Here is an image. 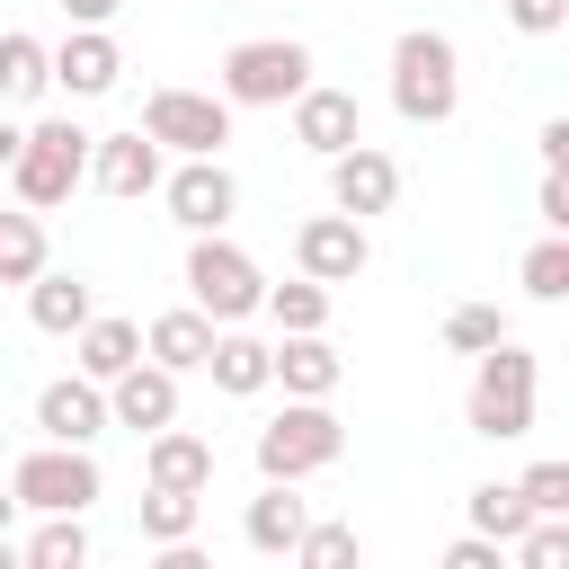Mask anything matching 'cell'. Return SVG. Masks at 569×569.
<instances>
[{"label": "cell", "mask_w": 569, "mask_h": 569, "mask_svg": "<svg viewBox=\"0 0 569 569\" xmlns=\"http://www.w3.org/2000/svg\"><path fill=\"white\" fill-rule=\"evenodd\" d=\"M391 107H400L409 124H445V116L462 107V62H453V36L409 27V36L391 44Z\"/></svg>", "instance_id": "obj_1"}, {"label": "cell", "mask_w": 569, "mask_h": 569, "mask_svg": "<svg viewBox=\"0 0 569 569\" xmlns=\"http://www.w3.org/2000/svg\"><path fill=\"white\" fill-rule=\"evenodd\" d=\"M80 178H89V133H80L71 116H44L36 133H18L9 187H18V204H27V213H53Z\"/></svg>", "instance_id": "obj_2"}, {"label": "cell", "mask_w": 569, "mask_h": 569, "mask_svg": "<svg viewBox=\"0 0 569 569\" xmlns=\"http://www.w3.org/2000/svg\"><path fill=\"white\" fill-rule=\"evenodd\" d=\"M462 418H471V436H489V445H516V436L533 427V356H525L516 338L480 347V373H471Z\"/></svg>", "instance_id": "obj_3"}, {"label": "cell", "mask_w": 569, "mask_h": 569, "mask_svg": "<svg viewBox=\"0 0 569 569\" xmlns=\"http://www.w3.org/2000/svg\"><path fill=\"white\" fill-rule=\"evenodd\" d=\"M347 453V427L329 418V400H284L258 427V480H311Z\"/></svg>", "instance_id": "obj_4"}, {"label": "cell", "mask_w": 569, "mask_h": 569, "mask_svg": "<svg viewBox=\"0 0 569 569\" xmlns=\"http://www.w3.org/2000/svg\"><path fill=\"white\" fill-rule=\"evenodd\" d=\"M311 80V44L293 36H249L222 53V98L231 107H293V89Z\"/></svg>", "instance_id": "obj_5"}, {"label": "cell", "mask_w": 569, "mask_h": 569, "mask_svg": "<svg viewBox=\"0 0 569 569\" xmlns=\"http://www.w3.org/2000/svg\"><path fill=\"white\" fill-rule=\"evenodd\" d=\"M187 293H196V311L222 329V320H249V311H258L267 276H258V258L231 249L222 231H196V249H187Z\"/></svg>", "instance_id": "obj_6"}, {"label": "cell", "mask_w": 569, "mask_h": 569, "mask_svg": "<svg viewBox=\"0 0 569 569\" xmlns=\"http://www.w3.org/2000/svg\"><path fill=\"white\" fill-rule=\"evenodd\" d=\"M9 498L18 507H36V516H80L89 498H98V462H89V445H36V453H18L9 462Z\"/></svg>", "instance_id": "obj_7"}, {"label": "cell", "mask_w": 569, "mask_h": 569, "mask_svg": "<svg viewBox=\"0 0 569 569\" xmlns=\"http://www.w3.org/2000/svg\"><path fill=\"white\" fill-rule=\"evenodd\" d=\"M142 133H151L160 151H178V160L222 151V142H231V98H213V89H151V98H142Z\"/></svg>", "instance_id": "obj_8"}, {"label": "cell", "mask_w": 569, "mask_h": 569, "mask_svg": "<svg viewBox=\"0 0 569 569\" xmlns=\"http://www.w3.org/2000/svg\"><path fill=\"white\" fill-rule=\"evenodd\" d=\"M160 196H169V222H178V231H222V222L240 213V187H231L222 151H196V160L160 169Z\"/></svg>", "instance_id": "obj_9"}, {"label": "cell", "mask_w": 569, "mask_h": 569, "mask_svg": "<svg viewBox=\"0 0 569 569\" xmlns=\"http://www.w3.org/2000/svg\"><path fill=\"white\" fill-rule=\"evenodd\" d=\"M391 196H400V160L391 151H373V142H347V151H329V204L338 213H391Z\"/></svg>", "instance_id": "obj_10"}, {"label": "cell", "mask_w": 569, "mask_h": 569, "mask_svg": "<svg viewBox=\"0 0 569 569\" xmlns=\"http://www.w3.org/2000/svg\"><path fill=\"white\" fill-rule=\"evenodd\" d=\"M365 258H373V249H365V222H356V213H311V222L293 231V267L320 276V284H356Z\"/></svg>", "instance_id": "obj_11"}, {"label": "cell", "mask_w": 569, "mask_h": 569, "mask_svg": "<svg viewBox=\"0 0 569 569\" xmlns=\"http://www.w3.org/2000/svg\"><path fill=\"white\" fill-rule=\"evenodd\" d=\"M267 382H284V400H329L347 382V356L320 329H284V347H267Z\"/></svg>", "instance_id": "obj_12"}, {"label": "cell", "mask_w": 569, "mask_h": 569, "mask_svg": "<svg viewBox=\"0 0 569 569\" xmlns=\"http://www.w3.org/2000/svg\"><path fill=\"white\" fill-rule=\"evenodd\" d=\"M293 142L302 151H347V142H365V116H356V89H329V80H302L293 89Z\"/></svg>", "instance_id": "obj_13"}, {"label": "cell", "mask_w": 569, "mask_h": 569, "mask_svg": "<svg viewBox=\"0 0 569 569\" xmlns=\"http://www.w3.org/2000/svg\"><path fill=\"white\" fill-rule=\"evenodd\" d=\"M89 178H98V196H151L160 187V142L133 124V133H89Z\"/></svg>", "instance_id": "obj_14"}, {"label": "cell", "mask_w": 569, "mask_h": 569, "mask_svg": "<svg viewBox=\"0 0 569 569\" xmlns=\"http://www.w3.org/2000/svg\"><path fill=\"white\" fill-rule=\"evenodd\" d=\"M44 53H53V89H62V98H107L116 71H124V53H116L107 27H71V36L44 44Z\"/></svg>", "instance_id": "obj_15"}, {"label": "cell", "mask_w": 569, "mask_h": 569, "mask_svg": "<svg viewBox=\"0 0 569 569\" xmlns=\"http://www.w3.org/2000/svg\"><path fill=\"white\" fill-rule=\"evenodd\" d=\"M107 418H116V427H133V436L169 427V418H178V373H169V365H142V356H133V365H124V373L107 382Z\"/></svg>", "instance_id": "obj_16"}, {"label": "cell", "mask_w": 569, "mask_h": 569, "mask_svg": "<svg viewBox=\"0 0 569 569\" xmlns=\"http://www.w3.org/2000/svg\"><path fill=\"white\" fill-rule=\"evenodd\" d=\"M36 427H44L53 445H98V427H107V382H89V373L44 382V391H36Z\"/></svg>", "instance_id": "obj_17"}, {"label": "cell", "mask_w": 569, "mask_h": 569, "mask_svg": "<svg viewBox=\"0 0 569 569\" xmlns=\"http://www.w3.org/2000/svg\"><path fill=\"white\" fill-rule=\"evenodd\" d=\"M142 480H151V489H213V445L169 418V427L142 436Z\"/></svg>", "instance_id": "obj_18"}, {"label": "cell", "mask_w": 569, "mask_h": 569, "mask_svg": "<svg viewBox=\"0 0 569 569\" xmlns=\"http://www.w3.org/2000/svg\"><path fill=\"white\" fill-rule=\"evenodd\" d=\"M302 525H311V507L293 498V480H267V489L249 498V516H240V542H249L258 560H284Z\"/></svg>", "instance_id": "obj_19"}, {"label": "cell", "mask_w": 569, "mask_h": 569, "mask_svg": "<svg viewBox=\"0 0 569 569\" xmlns=\"http://www.w3.org/2000/svg\"><path fill=\"white\" fill-rule=\"evenodd\" d=\"M142 356L151 365H169V373H204V356H213V320L187 302V311H160L151 329H142Z\"/></svg>", "instance_id": "obj_20"}, {"label": "cell", "mask_w": 569, "mask_h": 569, "mask_svg": "<svg viewBox=\"0 0 569 569\" xmlns=\"http://www.w3.org/2000/svg\"><path fill=\"white\" fill-rule=\"evenodd\" d=\"M89 311H98V293H89L80 276H53V267H36V276H27V320H36L44 338H71Z\"/></svg>", "instance_id": "obj_21"}, {"label": "cell", "mask_w": 569, "mask_h": 569, "mask_svg": "<svg viewBox=\"0 0 569 569\" xmlns=\"http://www.w3.org/2000/svg\"><path fill=\"white\" fill-rule=\"evenodd\" d=\"M71 338H80V373H89V382H116V373L142 356V329H133V320H116V311H89Z\"/></svg>", "instance_id": "obj_22"}, {"label": "cell", "mask_w": 569, "mask_h": 569, "mask_svg": "<svg viewBox=\"0 0 569 569\" xmlns=\"http://www.w3.org/2000/svg\"><path fill=\"white\" fill-rule=\"evenodd\" d=\"M204 373H213V391H231V400L267 391V338H240V329L222 320V329H213V356H204Z\"/></svg>", "instance_id": "obj_23"}, {"label": "cell", "mask_w": 569, "mask_h": 569, "mask_svg": "<svg viewBox=\"0 0 569 569\" xmlns=\"http://www.w3.org/2000/svg\"><path fill=\"white\" fill-rule=\"evenodd\" d=\"M44 89H53V53H44L27 27H9V36H0V98L27 107V98H44Z\"/></svg>", "instance_id": "obj_24"}, {"label": "cell", "mask_w": 569, "mask_h": 569, "mask_svg": "<svg viewBox=\"0 0 569 569\" xmlns=\"http://www.w3.org/2000/svg\"><path fill=\"white\" fill-rule=\"evenodd\" d=\"M258 311H267L276 329H329V284H320V276L267 284V293H258Z\"/></svg>", "instance_id": "obj_25"}, {"label": "cell", "mask_w": 569, "mask_h": 569, "mask_svg": "<svg viewBox=\"0 0 569 569\" xmlns=\"http://www.w3.org/2000/svg\"><path fill=\"white\" fill-rule=\"evenodd\" d=\"M525 525H533V507H525V489H516V480H480V489H471V533L516 542Z\"/></svg>", "instance_id": "obj_26"}, {"label": "cell", "mask_w": 569, "mask_h": 569, "mask_svg": "<svg viewBox=\"0 0 569 569\" xmlns=\"http://www.w3.org/2000/svg\"><path fill=\"white\" fill-rule=\"evenodd\" d=\"M196 516H204V489H151V498H142V542H151V551H160V542H187Z\"/></svg>", "instance_id": "obj_27"}, {"label": "cell", "mask_w": 569, "mask_h": 569, "mask_svg": "<svg viewBox=\"0 0 569 569\" xmlns=\"http://www.w3.org/2000/svg\"><path fill=\"white\" fill-rule=\"evenodd\" d=\"M44 267V222L36 213H0V284H27Z\"/></svg>", "instance_id": "obj_28"}, {"label": "cell", "mask_w": 569, "mask_h": 569, "mask_svg": "<svg viewBox=\"0 0 569 569\" xmlns=\"http://www.w3.org/2000/svg\"><path fill=\"white\" fill-rule=\"evenodd\" d=\"M498 338H507V311H498V302H453V311H445V347H453V356H480V347H498Z\"/></svg>", "instance_id": "obj_29"}, {"label": "cell", "mask_w": 569, "mask_h": 569, "mask_svg": "<svg viewBox=\"0 0 569 569\" xmlns=\"http://www.w3.org/2000/svg\"><path fill=\"white\" fill-rule=\"evenodd\" d=\"M27 560H36V569H80V560H89V525H80V516H44L36 542H27Z\"/></svg>", "instance_id": "obj_30"}, {"label": "cell", "mask_w": 569, "mask_h": 569, "mask_svg": "<svg viewBox=\"0 0 569 569\" xmlns=\"http://www.w3.org/2000/svg\"><path fill=\"white\" fill-rule=\"evenodd\" d=\"M525 293H533V302H560V293H569V231H551V240L525 249Z\"/></svg>", "instance_id": "obj_31"}, {"label": "cell", "mask_w": 569, "mask_h": 569, "mask_svg": "<svg viewBox=\"0 0 569 569\" xmlns=\"http://www.w3.org/2000/svg\"><path fill=\"white\" fill-rule=\"evenodd\" d=\"M284 560H302V569H338V560H356V525H302Z\"/></svg>", "instance_id": "obj_32"}, {"label": "cell", "mask_w": 569, "mask_h": 569, "mask_svg": "<svg viewBox=\"0 0 569 569\" xmlns=\"http://www.w3.org/2000/svg\"><path fill=\"white\" fill-rule=\"evenodd\" d=\"M516 489H525V507H533V516H569V462H533Z\"/></svg>", "instance_id": "obj_33"}, {"label": "cell", "mask_w": 569, "mask_h": 569, "mask_svg": "<svg viewBox=\"0 0 569 569\" xmlns=\"http://www.w3.org/2000/svg\"><path fill=\"white\" fill-rule=\"evenodd\" d=\"M507 18H516L525 36H560V27H569V0H507Z\"/></svg>", "instance_id": "obj_34"}, {"label": "cell", "mask_w": 569, "mask_h": 569, "mask_svg": "<svg viewBox=\"0 0 569 569\" xmlns=\"http://www.w3.org/2000/svg\"><path fill=\"white\" fill-rule=\"evenodd\" d=\"M533 213H542V231H569V178H560V169H542V196H533Z\"/></svg>", "instance_id": "obj_35"}, {"label": "cell", "mask_w": 569, "mask_h": 569, "mask_svg": "<svg viewBox=\"0 0 569 569\" xmlns=\"http://www.w3.org/2000/svg\"><path fill=\"white\" fill-rule=\"evenodd\" d=\"M498 551H507V542H489V533H462V542L445 551V569H498Z\"/></svg>", "instance_id": "obj_36"}, {"label": "cell", "mask_w": 569, "mask_h": 569, "mask_svg": "<svg viewBox=\"0 0 569 569\" xmlns=\"http://www.w3.org/2000/svg\"><path fill=\"white\" fill-rule=\"evenodd\" d=\"M533 142H542V169H569V116H551Z\"/></svg>", "instance_id": "obj_37"}, {"label": "cell", "mask_w": 569, "mask_h": 569, "mask_svg": "<svg viewBox=\"0 0 569 569\" xmlns=\"http://www.w3.org/2000/svg\"><path fill=\"white\" fill-rule=\"evenodd\" d=\"M116 9H124V0H62V18H71V27H107Z\"/></svg>", "instance_id": "obj_38"}, {"label": "cell", "mask_w": 569, "mask_h": 569, "mask_svg": "<svg viewBox=\"0 0 569 569\" xmlns=\"http://www.w3.org/2000/svg\"><path fill=\"white\" fill-rule=\"evenodd\" d=\"M9 160H18V124H0V178H9Z\"/></svg>", "instance_id": "obj_39"}, {"label": "cell", "mask_w": 569, "mask_h": 569, "mask_svg": "<svg viewBox=\"0 0 569 569\" xmlns=\"http://www.w3.org/2000/svg\"><path fill=\"white\" fill-rule=\"evenodd\" d=\"M9 516H18V498H9V480H0V533H9Z\"/></svg>", "instance_id": "obj_40"}, {"label": "cell", "mask_w": 569, "mask_h": 569, "mask_svg": "<svg viewBox=\"0 0 569 569\" xmlns=\"http://www.w3.org/2000/svg\"><path fill=\"white\" fill-rule=\"evenodd\" d=\"M9 560H18V551H9V533H0V569H9Z\"/></svg>", "instance_id": "obj_41"}, {"label": "cell", "mask_w": 569, "mask_h": 569, "mask_svg": "<svg viewBox=\"0 0 569 569\" xmlns=\"http://www.w3.org/2000/svg\"><path fill=\"white\" fill-rule=\"evenodd\" d=\"M0 453H9V427H0Z\"/></svg>", "instance_id": "obj_42"}, {"label": "cell", "mask_w": 569, "mask_h": 569, "mask_svg": "<svg viewBox=\"0 0 569 569\" xmlns=\"http://www.w3.org/2000/svg\"><path fill=\"white\" fill-rule=\"evenodd\" d=\"M213 9H231V0H213Z\"/></svg>", "instance_id": "obj_43"}]
</instances>
